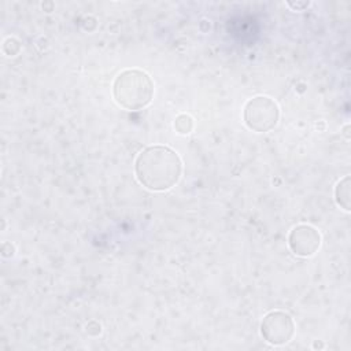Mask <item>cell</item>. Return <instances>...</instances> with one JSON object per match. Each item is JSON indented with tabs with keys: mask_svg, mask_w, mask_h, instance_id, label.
<instances>
[{
	"mask_svg": "<svg viewBox=\"0 0 351 351\" xmlns=\"http://www.w3.org/2000/svg\"><path fill=\"white\" fill-rule=\"evenodd\" d=\"M134 174L144 188L152 192H165L180 181L182 160L170 147L149 145L137 155Z\"/></svg>",
	"mask_w": 351,
	"mask_h": 351,
	"instance_id": "cell-1",
	"label": "cell"
},
{
	"mask_svg": "<svg viewBox=\"0 0 351 351\" xmlns=\"http://www.w3.org/2000/svg\"><path fill=\"white\" fill-rule=\"evenodd\" d=\"M112 96L117 104L128 111L143 110L154 97V81L144 70L126 69L115 77Z\"/></svg>",
	"mask_w": 351,
	"mask_h": 351,
	"instance_id": "cell-2",
	"label": "cell"
},
{
	"mask_svg": "<svg viewBox=\"0 0 351 351\" xmlns=\"http://www.w3.org/2000/svg\"><path fill=\"white\" fill-rule=\"evenodd\" d=\"M244 123L256 133H266L274 129L280 119V108L269 96H255L244 106Z\"/></svg>",
	"mask_w": 351,
	"mask_h": 351,
	"instance_id": "cell-3",
	"label": "cell"
},
{
	"mask_svg": "<svg viewBox=\"0 0 351 351\" xmlns=\"http://www.w3.org/2000/svg\"><path fill=\"white\" fill-rule=\"evenodd\" d=\"M261 335L269 344H287L295 335L293 318L281 310L269 311L261 322Z\"/></svg>",
	"mask_w": 351,
	"mask_h": 351,
	"instance_id": "cell-4",
	"label": "cell"
},
{
	"mask_svg": "<svg viewBox=\"0 0 351 351\" xmlns=\"http://www.w3.org/2000/svg\"><path fill=\"white\" fill-rule=\"evenodd\" d=\"M321 233L311 225L300 223L292 228L288 234V245L296 256L307 258L314 255L321 247Z\"/></svg>",
	"mask_w": 351,
	"mask_h": 351,
	"instance_id": "cell-5",
	"label": "cell"
},
{
	"mask_svg": "<svg viewBox=\"0 0 351 351\" xmlns=\"http://www.w3.org/2000/svg\"><path fill=\"white\" fill-rule=\"evenodd\" d=\"M335 200L337 206L344 208L346 211L350 210V176L343 177L335 186Z\"/></svg>",
	"mask_w": 351,
	"mask_h": 351,
	"instance_id": "cell-6",
	"label": "cell"
},
{
	"mask_svg": "<svg viewBox=\"0 0 351 351\" xmlns=\"http://www.w3.org/2000/svg\"><path fill=\"white\" fill-rule=\"evenodd\" d=\"M174 128L180 134H188L193 129V119L188 114H180L174 119Z\"/></svg>",
	"mask_w": 351,
	"mask_h": 351,
	"instance_id": "cell-7",
	"label": "cell"
},
{
	"mask_svg": "<svg viewBox=\"0 0 351 351\" xmlns=\"http://www.w3.org/2000/svg\"><path fill=\"white\" fill-rule=\"evenodd\" d=\"M289 7H292L293 10H296V11H300V10H303V8H306V7H308L310 5V3L308 1H303V3H287Z\"/></svg>",
	"mask_w": 351,
	"mask_h": 351,
	"instance_id": "cell-8",
	"label": "cell"
},
{
	"mask_svg": "<svg viewBox=\"0 0 351 351\" xmlns=\"http://www.w3.org/2000/svg\"><path fill=\"white\" fill-rule=\"evenodd\" d=\"M348 128H350L348 125H346V126H344V134H346V137H347V138L350 137V134H348V132H347V130H348Z\"/></svg>",
	"mask_w": 351,
	"mask_h": 351,
	"instance_id": "cell-9",
	"label": "cell"
}]
</instances>
